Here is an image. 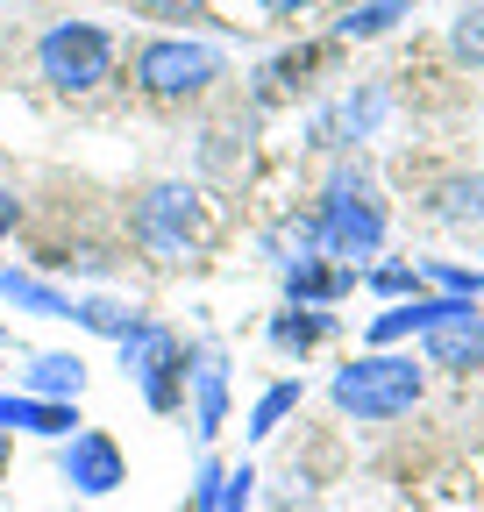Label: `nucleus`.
Instances as JSON below:
<instances>
[{
	"mask_svg": "<svg viewBox=\"0 0 484 512\" xmlns=\"http://www.w3.org/2000/svg\"><path fill=\"white\" fill-rule=\"evenodd\" d=\"M242 498H250V470L228 477V491H221V505H214V512H242Z\"/></svg>",
	"mask_w": 484,
	"mask_h": 512,
	"instance_id": "nucleus-15",
	"label": "nucleus"
},
{
	"mask_svg": "<svg viewBox=\"0 0 484 512\" xmlns=\"http://www.w3.org/2000/svg\"><path fill=\"white\" fill-rule=\"evenodd\" d=\"M378 207L371 200H349V192H335L328 200V221H321V242L335 249V256H371L378 249Z\"/></svg>",
	"mask_w": 484,
	"mask_h": 512,
	"instance_id": "nucleus-4",
	"label": "nucleus"
},
{
	"mask_svg": "<svg viewBox=\"0 0 484 512\" xmlns=\"http://www.w3.org/2000/svg\"><path fill=\"white\" fill-rule=\"evenodd\" d=\"M278 342L285 349H314L321 342V320H278Z\"/></svg>",
	"mask_w": 484,
	"mask_h": 512,
	"instance_id": "nucleus-13",
	"label": "nucleus"
},
{
	"mask_svg": "<svg viewBox=\"0 0 484 512\" xmlns=\"http://www.w3.org/2000/svg\"><path fill=\"white\" fill-rule=\"evenodd\" d=\"M136 72H143L150 93H200V86L221 72V57H214L207 43H150Z\"/></svg>",
	"mask_w": 484,
	"mask_h": 512,
	"instance_id": "nucleus-3",
	"label": "nucleus"
},
{
	"mask_svg": "<svg viewBox=\"0 0 484 512\" xmlns=\"http://www.w3.org/2000/svg\"><path fill=\"white\" fill-rule=\"evenodd\" d=\"M456 50L470 57V64H484V0H477V8L456 22Z\"/></svg>",
	"mask_w": 484,
	"mask_h": 512,
	"instance_id": "nucleus-11",
	"label": "nucleus"
},
{
	"mask_svg": "<svg viewBox=\"0 0 484 512\" xmlns=\"http://www.w3.org/2000/svg\"><path fill=\"white\" fill-rule=\"evenodd\" d=\"M36 384H43V392H79V363L72 356H43L36 363Z\"/></svg>",
	"mask_w": 484,
	"mask_h": 512,
	"instance_id": "nucleus-10",
	"label": "nucleus"
},
{
	"mask_svg": "<svg viewBox=\"0 0 484 512\" xmlns=\"http://www.w3.org/2000/svg\"><path fill=\"white\" fill-rule=\"evenodd\" d=\"M271 8H299V0H271Z\"/></svg>",
	"mask_w": 484,
	"mask_h": 512,
	"instance_id": "nucleus-18",
	"label": "nucleus"
},
{
	"mask_svg": "<svg viewBox=\"0 0 484 512\" xmlns=\"http://www.w3.org/2000/svg\"><path fill=\"white\" fill-rule=\"evenodd\" d=\"M292 399H299V392H292V384H278V392H271V399L257 406V434H271V427L285 420V406H292Z\"/></svg>",
	"mask_w": 484,
	"mask_h": 512,
	"instance_id": "nucleus-14",
	"label": "nucleus"
},
{
	"mask_svg": "<svg viewBox=\"0 0 484 512\" xmlns=\"http://www.w3.org/2000/svg\"><path fill=\"white\" fill-rule=\"evenodd\" d=\"M129 356L143 363V392H150V406L171 413V406H178V342L157 335V328H143V335L129 342Z\"/></svg>",
	"mask_w": 484,
	"mask_h": 512,
	"instance_id": "nucleus-6",
	"label": "nucleus"
},
{
	"mask_svg": "<svg viewBox=\"0 0 484 512\" xmlns=\"http://www.w3.org/2000/svg\"><path fill=\"white\" fill-rule=\"evenodd\" d=\"M15 228V200H8V192H0V235H8Z\"/></svg>",
	"mask_w": 484,
	"mask_h": 512,
	"instance_id": "nucleus-17",
	"label": "nucleus"
},
{
	"mask_svg": "<svg viewBox=\"0 0 484 512\" xmlns=\"http://www.w3.org/2000/svg\"><path fill=\"white\" fill-rule=\"evenodd\" d=\"M214 420H221V370L200 377V434H214Z\"/></svg>",
	"mask_w": 484,
	"mask_h": 512,
	"instance_id": "nucleus-12",
	"label": "nucleus"
},
{
	"mask_svg": "<svg viewBox=\"0 0 484 512\" xmlns=\"http://www.w3.org/2000/svg\"><path fill=\"white\" fill-rule=\"evenodd\" d=\"M385 22H399V0H378V8H356V15H342V36H378Z\"/></svg>",
	"mask_w": 484,
	"mask_h": 512,
	"instance_id": "nucleus-9",
	"label": "nucleus"
},
{
	"mask_svg": "<svg viewBox=\"0 0 484 512\" xmlns=\"http://www.w3.org/2000/svg\"><path fill=\"white\" fill-rule=\"evenodd\" d=\"M107 29H93V22H65V29H50L43 36V72H50V86H100L107 79Z\"/></svg>",
	"mask_w": 484,
	"mask_h": 512,
	"instance_id": "nucleus-2",
	"label": "nucleus"
},
{
	"mask_svg": "<svg viewBox=\"0 0 484 512\" xmlns=\"http://www.w3.org/2000/svg\"><path fill=\"white\" fill-rule=\"evenodd\" d=\"M0 427H29V434H65L72 413L65 406H43V399H0Z\"/></svg>",
	"mask_w": 484,
	"mask_h": 512,
	"instance_id": "nucleus-8",
	"label": "nucleus"
},
{
	"mask_svg": "<svg viewBox=\"0 0 484 512\" xmlns=\"http://www.w3.org/2000/svg\"><path fill=\"white\" fill-rule=\"evenodd\" d=\"M420 399V370L399 363V356H363L335 377V406L356 413V420H392Z\"/></svg>",
	"mask_w": 484,
	"mask_h": 512,
	"instance_id": "nucleus-1",
	"label": "nucleus"
},
{
	"mask_svg": "<svg viewBox=\"0 0 484 512\" xmlns=\"http://www.w3.org/2000/svg\"><path fill=\"white\" fill-rule=\"evenodd\" d=\"M143 8H157V15H186V8H200V0H143Z\"/></svg>",
	"mask_w": 484,
	"mask_h": 512,
	"instance_id": "nucleus-16",
	"label": "nucleus"
},
{
	"mask_svg": "<svg viewBox=\"0 0 484 512\" xmlns=\"http://www.w3.org/2000/svg\"><path fill=\"white\" fill-rule=\"evenodd\" d=\"M65 477H72L79 491H114V484H121V456H114V441H107V434H86V441H72V456H65Z\"/></svg>",
	"mask_w": 484,
	"mask_h": 512,
	"instance_id": "nucleus-7",
	"label": "nucleus"
},
{
	"mask_svg": "<svg viewBox=\"0 0 484 512\" xmlns=\"http://www.w3.org/2000/svg\"><path fill=\"white\" fill-rule=\"evenodd\" d=\"M428 356H435L442 370H477V363H484V320H477L470 306H449L435 328H428Z\"/></svg>",
	"mask_w": 484,
	"mask_h": 512,
	"instance_id": "nucleus-5",
	"label": "nucleus"
}]
</instances>
